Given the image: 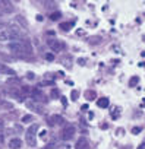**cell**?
<instances>
[{"mask_svg": "<svg viewBox=\"0 0 145 149\" xmlns=\"http://www.w3.org/2000/svg\"><path fill=\"white\" fill-rule=\"evenodd\" d=\"M60 18H62V13H60V12H53V13L50 15V19H51V21H59Z\"/></svg>", "mask_w": 145, "mask_h": 149, "instance_id": "cell-18", "label": "cell"}, {"mask_svg": "<svg viewBox=\"0 0 145 149\" xmlns=\"http://www.w3.org/2000/svg\"><path fill=\"white\" fill-rule=\"evenodd\" d=\"M9 50H11V53H13L16 57H21V58H28L32 54V48L28 41L12 42V44H9Z\"/></svg>", "mask_w": 145, "mask_h": 149, "instance_id": "cell-1", "label": "cell"}, {"mask_svg": "<svg viewBox=\"0 0 145 149\" xmlns=\"http://www.w3.org/2000/svg\"><path fill=\"white\" fill-rule=\"evenodd\" d=\"M37 132H38V124H32L27 130V143L29 146H35L37 145Z\"/></svg>", "mask_w": 145, "mask_h": 149, "instance_id": "cell-2", "label": "cell"}, {"mask_svg": "<svg viewBox=\"0 0 145 149\" xmlns=\"http://www.w3.org/2000/svg\"><path fill=\"white\" fill-rule=\"evenodd\" d=\"M63 149H69V148H66V146H64V148H63Z\"/></svg>", "mask_w": 145, "mask_h": 149, "instance_id": "cell-31", "label": "cell"}, {"mask_svg": "<svg viewBox=\"0 0 145 149\" xmlns=\"http://www.w3.org/2000/svg\"><path fill=\"white\" fill-rule=\"evenodd\" d=\"M0 149H2V148H0Z\"/></svg>", "mask_w": 145, "mask_h": 149, "instance_id": "cell-32", "label": "cell"}, {"mask_svg": "<svg viewBox=\"0 0 145 149\" xmlns=\"http://www.w3.org/2000/svg\"><path fill=\"white\" fill-rule=\"evenodd\" d=\"M9 95L13 97V98L18 100V101H24V100H25V94H24V91L21 89V86H19V88H9Z\"/></svg>", "mask_w": 145, "mask_h": 149, "instance_id": "cell-6", "label": "cell"}, {"mask_svg": "<svg viewBox=\"0 0 145 149\" xmlns=\"http://www.w3.org/2000/svg\"><path fill=\"white\" fill-rule=\"evenodd\" d=\"M97 105H98L100 108H106V107H109V100H107V98H100V100L97 101Z\"/></svg>", "mask_w": 145, "mask_h": 149, "instance_id": "cell-15", "label": "cell"}, {"mask_svg": "<svg viewBox=\"0 0 145 149\" xmlns=\"http://www.w3.org/2000/svg\"><path fill=\"white\" fill-rule=\"evenodd\" d=\"M46 58H47V60H53V58H54V57H53V56H51V54H47V56H46Z\"/></svg>", "mask_w": 145, "mask_h": 149, "instance_id": "cell-27", "label": "cell"}, {"mask_svg": "<svg viewBox=\"0 0 145 149\" xmlns=\"http://www.w3.org/2000/svg\"><path fill=\"white\" fill-rule=\"evenodd\" d=\"M63 123V117L62 116H57V114H53L48 117V124L50 126H59Z\"/></svg>", "mask_w": 145, "mask_h": 149, "instance_id": "cell-8", "label": "cell"}, {"mask_svg": "<svg viewBox=\"0 0 145 149\" xmlns=\"http://www.w3.org/2000/svg\"><path fill=\"white\" fill-rule=\"evenodd\" d=\"M136 84H138V76H133V78L129 81V85H130V86H135Z\"/></svg>", "mask_w": 145, "mask_h": 149, "instance_id": "cell-23", "label": "cell"}, {"mask_svg": "<svg viewBox=\"0 0 145 149\" xmlns=\"http://www.w3.org/2000/svg\"><path fill=\"white\" fill-rule=\"evenodd\" d=\"M98 42H101V38L100 37H92L90 40V44H98Z\"/></svg>", "mask_w": 145, "mask_h": 149, "instance_id": "cell-20", "label": "cell"}, {"mask_svg": "<svg viewBox=\"0 0 145 149\" xmlns=\"http://www.w3.org/2000/svg\"><path fill=\"white\" fill-rule=\"evenodd\" d=\"M32 120H34L32 116H24V117H22V121H24V123H31Z\"/></svg>", "mask_w": 145, "mask_h": 149, "instance_id": "cell-21", "label": "cell"}, {"mask_svg": "<svg viewBox=\"0 0 145 149\" xmlns=\"http://www.w3.org/2000/svg\"><path fill=\"white\" fill-rule=\"evenodd\" d=\"M47 44H48V47L53 50V51H62L63 48H64V44L62 42V41H59V40H56V38H50V40H47Z\"/></svg>", "mask_w": 145, "mask_h": 149, "instance_id": "cell-5", "label": "cell"}, {"mask_svg": "<svg viewBox=\"0 0 145 149\" xmlns=\"http://www.w3.org/2000/svg\"><path fill=\"white\" fill-rule=\"evenodd\" d=\"M78 95H79V92H78V91H72V100H74V101H76V100H78Z\"/></svg>", "mask_w": 145, "mask_h": 149, "instance_id": "cell-24", "label": "cell"}, {"mask_svg": "<svg viewBox=\"0 0 145 149\" xmlns=\"http://www.w3.org/2000/svg\"><path fill=\"white\" fill-rule=\"evenodd\" d=\"M72 26H74V21L60 24V29H62V31H70V28H72Z\"/></svg>", "mask_w": 145, "mask_h": 149, "instance_id": "cell-14", "label": "cell"}, {"mask_svg": "<svg viewBox=\"0 0 145 149\" xmlns=\"http://www.w3.org/2000/svg\"><path fill=\"white\" fill-rule=\"evenodd\" d=\"M46 134H47V132H46V130H43V132H41V137H44Z\"/></svg>", "mask_w": 145, "mask_h": 149, "instance_id": "cell-29", "label": "cell"}, {"mask_svg": "<svg viewBox=\"0 0 145 149\" xmlns=\"http://www.w3.org/2000/svg\"><path fill=\"white\" fill-rule=\"evenodd\" d=\"M21 146H22V140H21V139H16V137H15V139H12V140L9 142V148H11V149H19Z\"/></svg>", "mask_w": 145, "mask_h": 149, "instance_id": "cell-11", "label": "cell"}, {"mask_svg": "<svg viewBox=\"0 0 145 149\" xmlns=\"http://www.w3.org/2000/svg\"><path fill=\"white\" fill-rule=\"evenodd\" d=\"M88 140L85 139V137H79V140L76 142V145H75V149H88Z\"/></svg>", "mask_w": 145, "mask_h": 149, "instance_id": "cell-10", "label": "cell"}, {"mask_svg": "<svg viewBox=\"0 0 145 149\" xmlns=\"http://www.w3.org/2000/svg\"><path fill=\"white\" fill-rule=\"evenodd\" d=\"M9 40H13V38H12V35L8 32V29L3 31V32H0V41H9Z\"/></svg>", "mask_w": 145, "mask_h": 149, "instance_id": "cell-13", "label": "cell"}, {"mask_svg": "<svg viewBox=\"0 0 145 149\" xmlns=\"http://www.w3.org/2000/svg\"><path fill=\"white\" fill-rule=\"evenodd\" d=\"M141 130H142L141 127H133V129H132V133H133V134H138V133H141Z\"/></svg>", "mask_w": 145, "mask_h": 149, "instance_id": "cell-26", "label": "cell"}, {"mask_svg": "<svg viewBox=\"0 0 145 149\" xmlns=\"http://www.w3.org/2000/svg\"><path fill=\"white\" fill-rule=\"evenodd\" d=\"M28 107H29L31 110H34L35 113H38V114H43V113L46 111V110L43 108V105L38 104V102H35V101H34V102H28Z\"/></svg>", "mask_w": 145, "mask_h": 149, "instance_id": "cell-9", "label": "cell"}, {"mask_svg": "<svg viewBox=\"0 0 145 149\" xmlns=\"http://www.w3.org/2000/svg\"><path fill=\"white\" fill-rule=\"evenodd\" d=\"M75 132H76V129H75L74 124H67V126L62 130V139H63V140H70L72 137L75 136Z\"/></svg>", "mask_w": 145, "mask_h": 149, "instance_id": "cell-4", "label": "cell"}, {"mask_svg": "<svg viewBox=\"0 0 145 149\" xmlns=\"http://www.w3.org/2000/svg\"><path fill=\"white\" fill-rule=\"evenodd\" d=\"M13 12V5L6 0H0V15L2 13H12Z\"/></svg>", "mask_w": 145, "mask_h": 149, "instance_id": "cell-7", "label": "cell"}, {"mask_svg": "<svg viewBox=\"0 0 145 149\" xmlns=\"http://www.w3.org/2000/svg\"><path fill=\"white\" fill-rule=\"evenodd\" d=\"M3 140H5V123L0 118V142H3Z\"/></svg>", "mask_w": 145, "mask_h": 149, "instance_id": "cell-16", "label": "cell"}, {"mask_svg": "<svg viewBox=\"0 0 145 149\" xmlns=\"http://www.w3.org/2000/svg\"><path fill=\"white\" fill-rule=\"evenodd\" d=\"M28 79H34V73H31V72L28 73Z\"/></svg>", "mask_w": 145, "mask_h": 149, "instance_id": "cell-28", "label": "cell"}, {"mask_svg": "<svg viewBox=\"0 0 145 149\" xmlns=\"http://www.w3.org/2000/svg\"><path fill=\"white\" fill-rule=\"evenodd\" d=\"M8 32L12 35V38H13V40H19V38H24V37L27 35V32H25V31H22V29H21V26H18V25H9Z\"/></svg>", "mask_w": 145, "mask_h": 149, "instance_id": "cell-3", "label": "cell"}, {"mask_svg": "<svg viewBox=\"0 0 145 149\" xmlns=\"http://www.w3.org/2000/svg\"><path fill=\"white\" fill-rule=\"evenodd\" d=\"M139 149H145V145H141V148Z\"/></svg>", "mask_w": 145, "mask_h": 149, "instance_id": "cell-30", "label": "cell"}, {"mask_svg": "<svg viewBox=\"0 0 145 149\" xmlns=\"http://www.w3.org/2000/svg\"><path fill=\"white\" fill-rule=\"evenodd\" d=\"M119 116H120V108H119V107H116V110H113V111H111V117H113V118H117Z\"/></svg>", "mask_w": 145, "mask_h": 149, "instance_id": "cell-19", "label": "cell"}, {"mask_svg": "<svg viewBox=\"0 0 145 149\" xmlns=\"http://www.w3.org/2000/svg\"><path fill=\"white\" fill-rule=\"evenodd\" d=\"M85 98H87L88 101H92V100H95V98H97V94H95V91H87V92H85Z\"/></svg>", "mask_w": 145, "mask_h": 149, "instance_id": "cell-17", "label": "cell"}, {"mask_svg": "<svg viewBox=\"0 0 145 149\" xmlns=\"http://www.w3.org/2000/svg\"><path fill=\"white\" fill-rule=\"evenodd\" d=\"M51 98H59V91L57 89H53L51 91Z\"/></svg>", "mask_w": 145, "mask_h": 149, "instance_id": "cell-25", "label": "cell"}, {"mask_svg": "<svg viewBox=\"0 0 145 149\" xmlns=\"http://www.w3.org/2000/svg\"><path fill=\"white\" fill-rule=\"evenodd\" d=\"M0 105H2V107H5V108H8V110H11V108H13V105L11 104V102H0Z\"/></svg>", "mask_w": 145, "mask_h": 149, "instance_id": "cell-22", "label": "cell"}, {"mask_svg": "<svg viewBox=\"0 0 145 149\" xmlns=\"http://www.w3.org/2000/svg\"><path fill=\"white\" fill-rule=\"evenodd\" d=\"M0 74H15V70H12V69H9L8 66H5V64L0 63Z\"/></svg>", "mask_w": 145, "mask_h": 149, "instance_id": "cell-12", "label": "cell"}]
</instances>
